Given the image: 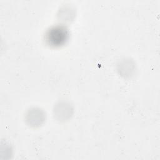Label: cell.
Masks as SVG:
<instances>
[{"mask_svg": "<svg viewBox=\"0 0 160 160\" xmlns=\"http://www.w3.org/2000/svg\"><path fill=\"white\" fill-rule=\"evenodd\" d=\"M68 36V31L65 27L56 26L48 30L46 35V40L50 46H60L66 42Z\"/></svg>", "mask_w": 160, "mask_h": 160, "instance_id": "obj_1", "label": "cell"}]
</instances>
